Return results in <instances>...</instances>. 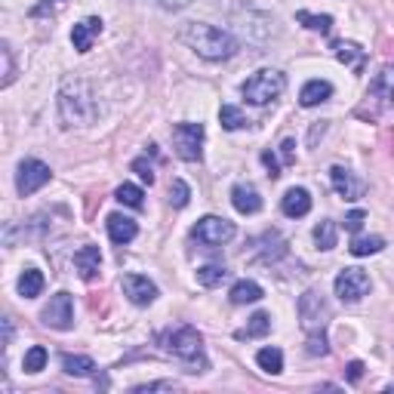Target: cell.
I'll return each mask as SVG.
<instances>
[{"mask_svg":"<svg viewBox=\"0 0 394 394\" xmlns=\"http://www.w3.org/2000/svg\"><path fill=\"white\" fill-rule=\"evenodd\" d=\"M179 41L206 62H222L238 53V41L225 28H215L206 22H188L179 31Z\"/></svg>","mask_w":394,"mask_h":394,"instance_id":"1","label":"cell"},{"mask_svg":"<svg viewBox=\"0 0 394 394\" xmlns=\"http://www.w3.org/2000/svg\"><path fill=\"white\" fill-rule=\"evenodd\" d=\"M59 115L65 127H90L99 117V99L87 80H65L59 90Z\"/></svg>","mask_w":394,"mask_h":394,"instance_id":"2","label":"cell"},{"mask_svg":"<svg viewBox=\"0 0 394 394\" xmlns=\"http://www.w3.org/2000/svg\"><path fill=\"white\" fill-rule=\"evenodd\" d=\"M161 345L166 354L179 358L188 373H203L206 370V358H203V339L194 326H176V330L161 336Z\"/></svg>","mask_w":394,"mask_h":394,"instance_id":"3","label":"cell"},{"mask_svg":"<svg viewBox=\"0 0 394 394\" xmlns=\"http://www.w3.org/2000/svg\"><path fill=\"white\" fill-rule=\"evenodd\" d=\"M284 90H287V78L280 71H275V68L256 71L252 78L243 80V87H240L243 99H247L250 105H268V102H275Z\"/></svg>","mask_w":394,"mask_h":394,"instance_id":"4","label":"cell"},{"mask_svg":"<svg viewBox=\"0 0 394 394\" xmlns=\"http://www.w3.org/2000/svg\"><path fill=\"white\" fill-rule=\"evenodd\" d=\"M299 317H302L305 333H324L326 324H330V302L317 293V289H308V293L299 299Z\"/></svg>","mask_w":394,"mask_h":394,"instance_id":"5","label":"cell"},{"mask_svg":"<svg viewBox=\"0 0 394 394\" xmlns=\"http://www.w3.org/2000/svg\"><path fill=\"white\" fill-rule=\"evenodd\" d=\"M238 228H234V222L222 219V215H203V219H197V225L191 228V238L201 243V247H222V243H228Z\"/></svg>","mask_w":394,"mask_h":394,"instance_id":"6","label":"cell"},{"mask_svg":"<svg viewBox=\"0 0 394 394\" xmlns=\"http://www.w3.org/2000/svg\"><path fill=\"white\" fill-rule=\"evenodd\" d=\"M203 139H206L203 124H176L173 127V148H176V154L188 164L203 157Z\"/></svg>","mask_w":394,"mask_h":394,"instance_id":"7","label":"cell"},{"mask_svg":"<svg viewBox=\"0 0 394 394\" xmlns=\"http://www.w3.org/2000/svg\"><path fill=\"white\" fill-rule=\"evenodd\" d=\"M333 289H336V296H339L342 302L354 305V302H361V299L370 293V275L363 268H345V271H339Z\"/></svg>","mask_w":394,"mask_h":394,"instance_id":"8","label":"cell"},{"mask_svg":"<svg viewBox=\"0 0 394 394\" xmlns=\"http://www.w3.org/2000/svg\"><path fill=\"white\" fill-rule=\"evenodd\" d=\"M53 179V170L46 166L43 161H34V157H28V161L18 164V173H16V191L28 197L34 191H41L46 182Z\"/></svg>","mask_w":394,"mask_h":394,"instance_id":"9","label":"cell"},{"mask_svg":"<svg viewBox=\"0 0 394 394\" xmlns=\"http://www.w3.org/2000/svg\"><path fill=\"white\" fill-rule=\"evenodd\" d=\"M41 321L50 326V330H71L74 326V302H71V296L68 293H55L50 302H46V308L41 312Z\"/></svg>","mask_w":394,"mask_h":394,"instance_id":"10","label":"cell"},{"mask_svg":"<svg viewBox=\"0 0 394 394\" xmlns=\"http://www.w3.org/2000/svg\"><path fill=\"white\" fill-rule=\"evenodd\" d=\"M120 289H124V296L133 305H151L157 299V287L142 275H127L124 280H120Z\"/></svg>","mask_w":394,"mask_h":394,"instance_id":"11","label":"cell"},{"mask_svg":"<svg viewBox=\"0 0 394 394\" xmlns=\"http://www.w3.org/2000/svg\"><path fill=\"white\" fill-rule=\"evenodd\" d=\"M330 179H333L336 194L345 197V201H358V197L367 191V185H363L351 170H345V166H333V170H330Z\"/></svg>","mask_w":394,"mask_h":394,"instance_id":"12","label":"cell"},{"mask_svg":"<svg viewBox=\"0 0 394 394\" xmlns=\"http://www.w3.org/2000/svg\"><path fill=\"white\" fill-rule=\"evenodd\" d=\"M74 268H78V275L83 280H96L99 271H102V252H99V247H92V243L80 247L78 252H74Z\"/></svg>","mask_w":394,"mask_h":394,"instance_id":"13","label":"cell"},{"mask_svg":"<svg viewBox=\"0 0 394 394\" xmlns=\"http://www.w3.org/2000/svg\"><path fill=\"white\" fill-rule=\"evenodd\" d=\"M102 34V18L96 16H90V18H83V22L74 25V31H71V43H74V50L78 53H90L92 50V41Z\"/></svg>","mask_w":394,"mask_h":394,"instance_id":"14","label":"cell"},{"mask_svg":"<svg viewBox=\"0 0 394 394\" xmlns=\"http://www.w3.org/2000/svg\"><path fill=\"white\" fill-rule=\"evenodd\" d=\"M280 210L289 219H302V215L312 213V194L305 188H289L284 197H280Z\"/></svg>","mask_w":394,"mask_h":394,"instance_id":"15","label":"cell"},{"mask_svg":"<svg viewBox=\"0 0 394 394\" xmlns=\"http://www.w3.org/2000/svg\"><path fill=\"white\" fill-rule=\"evenodd\" d=\"M231 203H234V210L243 213V215H252V213L262 210V197H259V191L252 188V185H243V182H238V185L231 188Z\"/></svg>","mask_w":394,"mask_h":394,"instance_id":"16","label":"cell"},{"mask_svg":"<svg viewBox=\"0 0 394 394\" xmlns=\"http://www.w3.org/2000/svg\"><path fill=\"white\" fill-rule=\"evenodd\" d=\"M105 225H108V238L115 240V243H120V247L129 243L139 234V225L129 219V215H120V213H111Z\"/></svg>","mask_w":394,"mask_h":394,"instance_id":"17","label":"cell"},{"mask_svg":"<svg viewBox=\"0 0 394 394\" xmlns=\"http://www.w3.org/2000/svg\"><path fill=\"white\" fill-rule=\"evenodd\" d=\"M330 50L336 53V59H339L342 65H348V68H354L358 74L363 71V65H367V53H363L358 43H348V41H333Z\"/></svg>","mask_w":394,"mask_h":394,"instance_id":"18","label":"cell"},{"mask_svg":"<svg viewBox=\"0 0 394 394\" xmlns=\"http://www.w3.org/2000/svg\"><path fill=\"white\" fill-rule=\"evenodd\" d=\"M333 96V83L330 80H308L302 92H299V102H302V108H314L321 105V102H326Z\"/></svg>","mask_w":394,"mask_h":394,"instance_id":"19","label":"cell"},{"mask_svg":"<svg viewBox=\"0 0 394 394\" xmlns=\"http://www.w3.org/2000/svg\"><path fill=\"white\" fill-rule=\"evenodd\" d=\"M370 92L379 96L385 105H394V65H382L379 74L370 83Z\"/></svg>","mask_w":394,"mask_h":394,"instance_id":"20","label":"cell"},{"mask_svg":"<svg viewBox=\"0 0 394 394\" xmlns=\"http://www.w3.org/2000/svg\"><path fill=\"white\" fill-rule=\"evenodd\" d=\"M262 296H265V293H262V287L256 284V280H238V284L231 287V293H228V299L234 305H252V302H259Z\"/></svg>","mask_w":394,"mask_h":394,"instance_id":"21","label":"cell"},{"mask_svg":"<svg viewBox=\"0 0 394 394\" xmlns=\"http://www.w3.org/2000/svg\"><path fill=\"white\" fill-rule=\"evenodd\" d=\"M62 370L68 376H92L96 373V363L87 354H62Z\"/></svg>","mask_w":394,"mask_h":394,"instance_id":"22","label":"cell"},{"mask_svg":"<svg viewBox=\"0 0 394 394\" xmlns=\"http://www.w3.org/2000/svg\"><path fill=\"white\" fill-rule=\"evenodd\" d=\"M43 293V275L37 268H25L22 277H18V296L22 299H34Z\"/></svg>","mask_w":394,"mask_h":394,"instance_id":"23","label":"cell"},{"mask_svg":"<svg viewBox=\"0 0 394 394\" xmlns=\"http://www.w3.org/2000/svg\"><path fill=\"white\" fill-rule=\"evenodd\" d=\"M296 22L305 25L308 31H317V34H330L333 31V16H317V13H308V9H299Z\"/></svg>","mask_w":394,"mask_h":394,"instance_id":"24","label":"cell"},{"mask_svg":"<svg viewBox=\"0 0 394 394\" xmlns=\"http://www.w3.org/2000/svg\"><path fill=\"white\" fill-rule=\"evenodd\" d=\"M348 250H351V256H358V259H363V256H376V252L385 250V240H382L379 234H370V238H354Z\"/></svg>","mask_w":394,"mask_h":394,"instance_id":"25","label":"cell"},{"mask_svg":"<svg viewBox=\"0 0 394 394\" xmlns=\"http://www.w3.org/2000/svg\"><path fill=\"white\" fill-rule=\"evenodd\" d=\"M225 280H228V268L225 265H203V268H197V284L201 287H222Z\"/></svg>","mask_w":394,"mask_h":394,"instance_id":"26","label":"cell"},{"mask_svg":"<svg viewBox=\"0 0 394 394\" xmlns=\"http://www.w3.org/2000/svg\"><path fill=\"white\" fill-rule=\"evenodd\" d=\"M256 363L271 376H277V373H284V351L280 348H262L256 354Z\"/></svg>","mask_w":394,"mask_h":394,"instance_id":"27","label":"cell"},{"mask_svg":"<svg viewBox=\"0 0 394 394\" xmlns=\"http://www.w3.org/2000/svg\"><path fill=\"white\" fill-rule=\"evenodd\" d=\"M271 330V314H265V312H256L250 317V324H247V330H240L238 336L240 339H262Z\"/></svg>","mask_w":394,"mask_h":394,"instance_id":"28","label":"cell"},{"mask_svg":"<svg viewBox=\"0 0 394 394\" xmlns=\"http://www.w3.org/2000/svg\"><path fill=\"white\" fill-rule=\"evenodd\" d=\"M115 197L124 206H133V210H142V206H145V191L139 188V185H129V182L120 185V188L115 191Z\"/></svg>","mask_w":394,"mask_h":394,"instance_id":"29","label":"cell"},{"mask_svg":"<svg viewBox=\"0 0 394 394\" xmlns=\"http://www.w3.org/2000/svg\"><path fill=\"white\" fill-rule=\"evenodd\" d=\"M314 243H317V250H333L336 247V222H330V219L317 222L314 225Z\"/></svg>","mask_w":394,"mask_h":394,"instance_id":"30","label":"cell"},{"mask_svg":"<svg viewBox=\"0 0 394 394\" xmlns=\"http://www.w3.org/2000/svg\"><path fill=\"white\" fill-rule=\"evenodd\" d=\"M46 361H50V354H46L43 345H31V348L25 351L22 367H25V373H41L46 367Z\"/></svg>","mask_w":394,"mask_h":394,"instance_id":"31","label":"cell"},{"mask_svg":"<svg viewBox=\"0 0 394 394\" xmlns=\"http://www.w3.org/2000/svg\"><path fill=\"white\" fill-rule=\"evenodd\" d=\"M219 124L225 129H240V127H247L250 120L243 117V111L240 108H234V105H222L219 108Z\"/></svg>","mask_w":394,"mask_h":394,"instance_id":"32","label":"cell"},{"mask_svg":"<svg viewBox=\"0 0 394 394\" xmlns=\"http://www.w3.org/2000/svg\"><path fill=\"white\" fill-rule=\"evenodd\" d=\"M188 201H191V188H188V182L173 179V182H170V203L176 206V210H182V206H188Z\"/></svg>","mask_w":394,"mask_h":394,"instance_id":"33","label":"cell"},{"mask_svg":"<svg viewBox=\"0 0 394 394\" xmlns=\"http://www.w3.org/2000/svg\"><path fill=\"white\" fill-rule=\"evenodd\" d=\"M330 351L326 348V339H324V333H308V354H312V358H317V354H324Z\"/></svg>","mask_w":394,"mask_h":394,"instance_id":"34","label":"cell"},{"mask_svg":"<svg viewBox=\"0 0 394 394\" xmlns=\"http://www.w3.org/2000/svg\"><path fill=\"white\" fill-rule=\"evenodd\" d=\"M363 222H367V213H363V210H351V213L342 219L345 231H361V228H363Z\"/></svg>","mask_w":394,"mask_h":394,"instance_id":"35","label":"cell"},{"mask_svg":"<svg viewBox=\"0 0 394 394\" xmlns=\"http://www.w3.org/2000/svg\"><path fill=\"white\" fill-rule=\"evenodd\" d=\"M0 55H4V87H9L16 78V68H13V53H9V46L4 43L0 46Z\"/></svg>","mask_w":394,"mask_h":394,"instance_id":"36","label":"cell"},{"mask_svg":"<svg viewBox=\"0 0 394 394\" xmlns=\"http://www.w3.org/2000/svg\"><path fill=\"white\" fill-rule=\"evenodd\" d=\"M133 170L139 173V179H142V182H148V185L154 182V166L148 164L145 157H136V161H133Z\"/></svg>","mask_w":394,"mask_h":394,"instance_id":"37","label":"cell"},{"mask_svg":"<svg viewBox=\"0 0 394 394\" xmlns=\"http://www.w3.org/2000/svg\"><path fill=\"white\" fill-rule=\"evenodd\" d=\"M176 382H148V385H136L133 394H148V391H176Z\"/></svg>","mask_w":394,"mask_h":394,"instance_id":"38","label":"cell"},{"mask_svg":"<svg viewBox=\"0 0 394 394\" xmlns=\"http://www.w3.org/2000/svg\"><path fill=\"white\" fill-rule=\"evenodd\" d=\"M262 164L268 166V176H271V179H277V176H280V164H277V157L271 154V151H262Z\"/></svg>","mask_w":394,"mask_h":394,"instance_id":"39","label":"cell"},{"mask_svg":"<svg viewBox=\"0 0 394 394\" xmlns=\"http://www.w3.org/2000/svg\"><path fill=\"white\" fill-rule=\"evenodd\" d=\"M59 6H65V0H43L41 6L31 9V16H46V13H53V9H59Z\"/></svg>","mask_w":394,"mask_h":394,"instance_id":"40","label":"cell"},{"mask_svg":"<svg viewBox=\"0 0 394 394\" xmlns=\"http://www.w3.org/2000/svg\"><path fill=\"white\" fill-rule=\"evenodd\" d=\"M345 376H348V382H358L363 376V363L361 361H351L348 367H345Z\"/></svg>","mask_w":394,"mask_h":394,"instance_id":"41","label":"cell"},{"mask_svg":"<svg viewBox=\"0 0 394 394\" xmlns=\"http://www.w3.org/2000/svg\"><path fill=\"white\" fill-rule=\"evenodd\" d=\"M280 154H284V164H293L296 161V142H293V139H287V142L280 145Z\"/></svg>","mask_w":394,"mask_h":394,"instance_id":"42","label":"cell"},{"mask_svg":"<svg viewBox=\"0 0 394 394\" xmlns=\"http://www.w3.org/2000/svg\"><path fill=\"white\" fill-rule=\"evenodd\" d=\"M388 391H394V385H388Z\"/></svg>","mask_w":394,"mask_h":394,"instance_id":"43","label":"cell"}]
</instances>
